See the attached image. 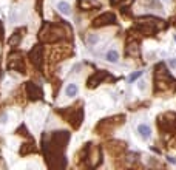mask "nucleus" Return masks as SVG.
<instances>
[{"label": "nucleus", "mask_w": 176, "mask_h": 170, "mask_svg": "<svg viewBox=\"0 0 176 170\" xmlns=\"http://www.w3.org/2000/svg\"><path fill=\"white\" fill-rule=\"evenodd\" d=\"M57 9H59L63 16H70V14H71V6H70V3L63 2V0H60V2L57 3Z\"/></svg>", "instance_id": "nucleus-4"}, {"label": "nucleus", "mask_w": 176, "mask_h": 170, "mask_svg": "<svg viewBox=\"0 0 176 170\" xmlns=\"http://www.w3.org/2000/svg\"><path fill=\"white\" fill-rule=\"evenodd\" d=\"M105 59L111 63H118L119 62V51L118 50H108L105 54Z\"/></svg>", "instance_id": "nucleus-2"}, {"label": "nucleus", "mask_w": 176, "mask_h": 170, "mask_svg": "<svg viewBox=\"0 0 176 170\" xmlns=\"http://www.w3.org/2000/svg\"><path fill=\"white\" fill-rule=\"evenodd\" d=\"M142 74H144V71H134L133 74H130V78H128V82H134L136 79H139Z\"/></svg>", "instance_id": "nucleus-5"}, {"label": "nucleus", "mask_w": 176, "mask_h": 170, "mask_svg": "<svg viewBox=\"0 0 176 170\" xmlns=\"http://www.w3.org/2000/svg\"><path fill=\"white\" fill-rule=\"evenodd\" d=\"M168 65H170L172 68L176 70V59H170V60H168Z\"/></svg>", "instance_id": "nucleus-6"}, {"label": "nucleus", "mask_w": 176, "mask_h": 170, "mask_svg": "<svg viewBox=\"0 0 176 170\" xmlns=\"http://www.w3.org/2000/svg\"><path fill=\"white\" fill-rule=\"evenodd\" d=\"M167 159H168V162H172V164H176V159L173 156H167Z\"/></svg>", "instance_id": "nucleus-8"}, {"label": "nucleus", "mask_w": 176, "mask_h": 170, "mask_svg": "<svg viewBox=\"0 0 176 170\" xmlns=\"http://www.w3.org/2000/svg\"><path fill=\"white\" fill-rule=\"evenodd\" d=\"M137 135H139L144 141H148V139L151 138V128H150V125L139 124V125H137Z\"/></svg>", "instance_id": "nucleus-1"}, {"label": "nucleus", "mask_w": 176, "mask_h": 170, "mask_svg": "<svg viewBox=\"0 0 176 170\" xmlns=\"http://www.w3.org/2000/svg\"><path fill=\"white\" fill-rule=\"evenodd\" d=\"M79 93V87L77 84H68L67 88H65V95H67L68 97H74L76 95Z\"/></svg>", "instance_id": "nucleus-3"}, {"label": "nucleus", "mask_w": 176, "mask_h": 170, "mask_svg": "<svg viewBox=\"0 0 176 170\" xmlns=\"http://www.w3.org/2000/svg\"><path fill=\"white\" fill-rule=\"evenodd\" d=\"M137 87H139V90H145V82L144 80L137 82Z\"/></svg>", "instance_id": "nucleus-7"}]
</instances>
